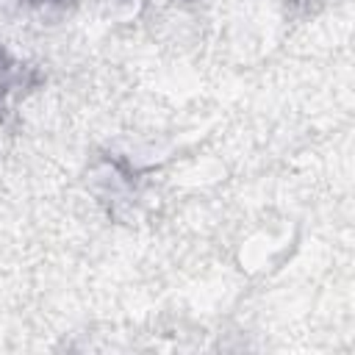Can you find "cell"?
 Segmentation results:
<instances>
[{"instance_id":"cell-1","label":"cell","mask_w":355,"mask_h":355,"mask_svg":"<svg viewBox=\"0 0 355 355\" xmlns=\"http://www.w3.org/2000/svg\"><path fill=\"white\" fill-rule=\"evenodd\" d=\"M25 86V69L6 53V47H0V111L8 105L11 94L19 92Z\"/></svg>"},{"instance_id":"cell-2","label":"cell","mask_w":355,"mask_h":355,"mask_svg":"<svg viewBox=\"0 0 355 355\" xmlns=\"http://www.w3.org/2000/svg\"><path fill=\"white\" fill-rule=\"evenodd\" d=\"M25 3H53V0H25Z\"/></svg>"}]
</instances>
